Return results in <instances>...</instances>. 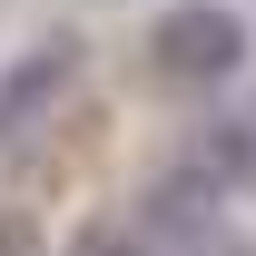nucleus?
Returning a JSON list of instances; mask_svg holds the SVG:
<instances>
[{
	"instance_id": "4",
	"label": "nucleus",
	"mask_w": 256,
	"mask_h": 256,
	"mask_svg": "<svg viewBox=\"0 0 256 256\" xmlns=\"http://www.w3.org/2000/svg\"><path fill=\"white\" fill-rule=\"evenodd\" d=\"M0 256H30V236H20V226H0Z\"/></svg>"
},
{
	"instance_id": "2",
	"label": "nucleus",
	"mask_w": 256,
	"mask_h": 256,
	"mask_svg": "<svg viewBox=\"0 0 256 256\" xmlns=\"http://www.w3.org/2000/svg\"><path fill=\"white\" fill-rule=\"evenodd\" d=\"M69 79H79V40H40L30 60L0 79V148H20V138L50 118V98H60Z\"/></svg>"
},
{
	"instance_id": "5",
	"label": "nucleus",
	"mask_w": 256,
	"mask_h": 256,
	"mask_svg": "<svg viewBox=\"0 0 256 256\" xmlns=\"http://www.w3.org/2000/svg\"><path fill=\"white\" fill-rule=\"evenodd\" d=\"M236 128H246V138H256V108H246V118H236Z\"/></svg>"
},
{
	"instance_id": "3",
	"label": "nucleus",
	"mask_w": 256,
	"mask_h": 256,
	"mask_svg": "<svg viewBox=\"0 0 256 256\" xmlns=\"http://www.w3.org/2000/svg\"><path fill=\"white\" fill-rule=\"evenodd\" d=\"M69 256H138L128 226H89V236H69Z\"/></svg>"
},
{
	"instance_id": "1",
	"label": "nucleus",
	"mask_w": 256,
	"mask_h": 256,
	"mask_svg": "<svg viewBox=\"0 0 256 256\" xmlns=\"http://www.w3.org/2000/svg\"><path fill=\"white\" fill-rule=\"evenodd\" d=\"M148 50H158V69L178 89H217V79H236V60H246V20H236L226 0H178V10H158Z\"/></svg>"
}]
</instances>
